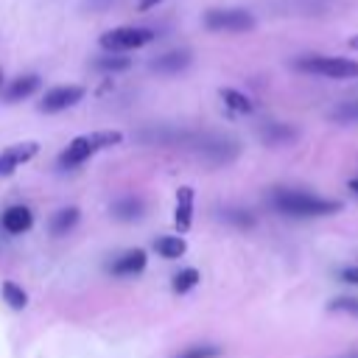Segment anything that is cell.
I'll return each mask as SVG.
<instances>
[{
	"instance_id": "6da1fadb",
	"label": "cell",
	"mask_w": 358,
	"mask_h": 358,
	"mask_svg": "<svg viewBox=\"0 0 358 358\" xmlns=\"http://www.w3.org/2000/svg\"><path fill=\"white\" fill-rule=\"evenodd\" d=\"M268 201H271L274 210H280L285 215H294V218L330 215V213L341 210V201H336V199H322V196H313V193H305V190H294V187H274Z\"/></svg>"
},
{
	"instance_id": "7a4b0ae2",
	"label": "cell",
	"mask_w": 358,
	"mask_h": 358,
	"mask_svg": "<svg viewBox=\"0 0 358 358\" xmlns=\"http://www.w3.org/2000/svg\"><path fill=\"white\" fill-rule=\"evenodd\" d=\"M123 143V134L117 129H101V131H90V134H78L76 140H70V145L59 154V165L62 168H78L81 162H87L92 154Z\"/></svg>"
},
{
	"instance_id": "3957f363",
	"label": "cell",
	"mask_w": 358,
	"mask_h": 358,
	"mask_svg": "<svg viewBox=\"0 0 358 358\" xmlns=\"http://www.w3.org/2000/svg\"><path fill=\"white\" fill-rule=\"evenodd\" d=\"M302 73L324 76V78H358V62L341 56H305L296 62Z\"/></svg>"
},
{
	"instance_id": "277c9868",
	"label": "cell",
	"mask_w": 358,
	"mask_h": 358,
	"mask_svg": "<svg viewBox=\"0 0 358 358\" xmlns=\"http://www.w3.org/2000/svg\"><path fill=\"white\" fill-rule=\"evenodd\" d=\"M204 28L224 34H243L255 28V17L246 8H210L204 14Z\"/></svg>"
},
{
	"instance_id": "5b68a950",
	"label": "cell",
	"mask_w": 358,
	"mask_h": 358,
	"mask_svg": "<svg viewBox=\"0 0 358 358\" xmlns=\"http://www.w3.org/2000/svg\"><path fill=\"white\" fill-rule=\"evenodd\" d=\"M157 34L151 28H137V25H123V28H112L101 36V48L112 50V53H123V50H137L143 45H148Z\"/></svg>"
},
{
	"instance_id": "8992f818",
	"label": "cell",
	"mask_w": 358,
	"mask_h": 358,
	"mask_svg": "<svg viewBox=\"0 0 358 358\" xmlns=\"http://www.w3.org/2000/svg\"><path fill=\"white\" fill-rule=\"evenodd\" d=\"M81 98H84V87L81 84H62V87H53V90L45 92V98L39 101V112L53 115V112L76 106Z\"/></svg>"
},
{
	"instance_id": "52a82bcc",
	"label": "cell",
	"mask_w": 358,
	"mask_h": 358,
	"mask_svg": "<svg viewBox=\"0 0 358 358\" xmlns=\"http://www.w3.org/2000/svg\"><path fill=\"white\" fill-rule=\"evenodd\" d=\"M36 151H39V143H34V140H25V143H17V145H8L6 151H0V176L14 173V168L34 159Z\"/></svg>"
},
{
	"instance_id": "ba28073f",
	"label": "cell",
	"mask_w": 358,
	"mask_h": 358,
	"mask_svg": "<svg viewBox=\"0 0 358 358\" xmlns=\"http://www.w3.org/2000/svg\"><path fill=\"white\" fill-rule=\"evenodd\" d=\"M173 224L179 232H187L193 224V187H179L176 190V204H173Z\"/></svg>"
},
{
	"instance_id": "9c48e42d",
	"label": "cell",
	"mask_w": 358,
	"mask_h": 358,
	"mask_svg": "<svg viewBox=\"0 0 358 358\" xmlns=\"http://www.w3.org/2000/svg\"><path fill=\"white\" fill-rule=\"evenodd\" d=\"M3 229L6 232H11V235H22V232H28L31 229V224H34V215H31V210L28 207H22V204H14V207H8L6 213H3Z\"/></svg>"
},
{
	"instance_id": "30bf717a",
	"label": "cell",
	"mask_w": 358,
	"mask_h": 358,
	"mask_svg": "<svg viewBox=\"0 0 358 358\" xmlns=\"http://www.w3.org/2000/svg\"><path fill=\"white\" fill-rule=\"evenodd\" d=\"M143 268H145V252L143 249H129L109 266V271L117 277H131V274H140Z\"/></svg>"
},
{
	"instance_id": "8fae6325",
	"label": "cell",
	"mask_w": 358,
	"mask_h": 358,
	"mask_svg": "<svg viewBox=\"0 0 358 358\" xmlns=\"http://www.w3.org/2000/svg\"><path fill=\"white\" fill-rule=\"evenodd\" d=\"M190 64V53L187 50H171V53H162L151 62V70L154 73H162V76H173L179 70H185Z\"/></svg>"
},
{
	"instance_id": "7c38bea8",
	"label": "cell",
	"mask_w": 358,
	"mask_h": 358,
	"mask_svg": "<svg viewBox=\"0 0 358 358\" xmlns=\"http://www.w3.org/2000/svg\"><path fill=\"white\" fill-rule=\"evenodd\" d=\"M39 84H42V78L36 76V73H31V76H20V78H14L8 87H6V101H22V98H28V95H34L36 90H39Z\"/></svg>"
},
{
	"instance_id": "4fadbf2b",
	"label": "cell",
	"mask_w": 358,
	"mask_h": 358,
	"mask_svg": "<svg viewBox=\"0 0 358 358\" xmlns=\"http://www.w3.org/2000/svg\"><path fill=\"white\" fill-rule=\"evenodd\" d=\"M112 215L120 218V221H131V218H140L143 215V199L140 196H123L112 204Z\"/></svg>"
},
{
	"instance_id": "5bb4252c",
	"label": "cell",
	"mask_w": 358,
	"mask_h": 358,
	"mask_svg": "<svg viewBox=\"0 0 358 358\" xmlns=\"http://www.w3.org/2000/svg\"><path fill=\"white\" fill-rule=\"evenodd\" d=\"M260 137L268 143V145H282V143H291L296 137V129L285 126V123H266Z\"/></svg>"
},
{
	"instance_id": "9a60e30c",
	"label": "cell",
	"mask_w": 358,
	"mask_h": 358,
	"mask_svg": "<svg viewBox=\"0 0 358 358\" xmlns=\"http://www.w3.org/2000/svg\"><path fill=\"white\" fill-rule=\"evenodd\" d=\"M76 224H78V210H76V207H64V210L53 213V218H50V232H53V235H67Z\"/></svg>"
},
{
	"instance_id": "2e32d148",
	"label": "cell",
	"mask_w": 358,
	"mask_h": 358,
	"mask_svg": "<svg viewBox=\"0 0 358 358\" xmlns=\"http://www.w3.org/2000/svg\"><path fill=\"white\" fill-rule=\"evenodd\" d=\"M154 249H157L165 260H176V257H182V255H185L187 243H185L179 235H168V238H159V241L154 243Z\"/></svg>"
},
{
	"instance_id": "e0dca14e",
	"label": "cell",
	"mask_w": 358,
	"mask_h": 358,
	"mask_svg": "<svg viewBox=\"0 0 358 358\" xmlns=\"http://www.w3.org/2000/svg\"><path fill=\"white\" fill-rule=\"evenodd\" d=\"M224 350L218 344H190L185 350H179L173 358H218Z\"/></svg>"
},
{
	"instance_id": "ac0fdd59",
	"label": "cell",
	"mask_w": 358,
	"mask_h": 358,
	"mask_svg": "<svg viewBox=\"0 0 358 358\" xmlns=\"http://www.w3.org/2000/svg\"><path fill=\"white\" fill-rule=\"evenodd\" d=\"M221 101L229 106V109H235V112H252V101L243 95V92H238V90H229V87H224L221 92Z\"/></svg>"
},
{
	"instance_id": "d6986e66",
	"label": "cell",
	"mask_w": 358,
	"mask_h": 358,
	"mask_svg": "<svg viewBox=\"0 0 358 358\" xmlns=\"http://www.w3.org/2000/svg\"><path fill=\"white\" fill-rule=\"evenodd\" d=\"M201 280V274L196 268H182L176 277H173V294H187L190 288H196Z\"/></svg>"
},
{
	"instance_id": "ffe728a7",
	"label": "cell",
	"mask_w": 358,
	"mask_h": 358,
	"mask_svg": "<svg viewBox=\"0 0 358 358\" xmlns=\"http://www.w3.org/2000/svg\"><path fill=\"white\" fill-rule=\"evenodd\" d=\"M3 299L8 302V308L14 310H22L28 305V294L17 285V282H3Z\"/></svg>"
},
{
	"instance_id": "44dd1931",
	"label": "cell",
	"mask_w": 358,
	"mask_h": 358,
	"mask_svg": "<svg viewBox=\"0 0 358 358\" xmlns=\"http://www.w3.org/2000/svg\"><path fill=\"white\" fill-rule=\"evenodd\" d=\"M330 117L338 120V123H358V101H344V103H338V106L330 112Z\"/></svg>"
},
{
	"instance_id": "7402d4cb",
	"label": "cell",
	"mask_w": 358,
	"mask_h": 358,
	"mask_svg": "<svg viewBox=\"0 0 358 358\" xmlns=\"http://www.w3.org/2000/svg\"><path fill=\"white\" fill-rule=\"evenodd\" d=\"M95 67H98V70H106V73H117V70H129V67H131V59L109 53V56H101V59L95 62Z\"/></svg>"
},
{
	"instance_id": "603a6c76",
	"label": "cell",
	"mask_w": 358,
	"mask_h": 358,
	"mask_svg": "<svg viewBox=\"0 0 358 358\" xmlns=\"http://www.w3.org/2000/svg\"><path fill=\"white\" fill-rule=\"evenodd\" d=\"M333 313H347V316H358V296H336L327 305Z\"/></svg>"
},
{
	"instance_id": "cb8c5ba5",
	"label": "cell",
	"mask_w": 358,
	"mask_h": 358,
	"mask_svg": "<svg viewBox=\"0 0 358 358\" xmlns=\"http://www.w3.org/2000/svg\"><path fill=\"white\" fill-rule=\"evenodd\" d=\"M224 218L238 224V227H252L255 224V215L249 210H224Z\"/></svg>"
},
{
	"instance_id": "d4e9b609",
	"label": "cell",
	"mask_w": 358,
	"mask_h": 358,
	"mask_svg": "<svg viewBox=\"0 0 358 358\" xmlns=\"http://www.w3.org/2000/svg\"><path fill=\"white\" fill-rule=\"evenodd\" d=\"M341 280L358 285V266H344V268H341Z\"/></svg>"
},
{
	"instance_id": "484cf974",
	"label": "cell",
	"mask_w": 358,
	"mask_h": 358,
	"mask_svg": "<svg viewBox=\"0 0 358 358\" xmlns=\"http://www.w3.org/2000/svg\"><path fill=\"white\" fill-rule=\"evenodd\" d=\"M162 0H140V11H151L154 6H159Z\"/></svg>"
},
{
	"instance_id": "4316f807",
	"label": "cell",
	"mask_w": 358,
	"mask_h": 358,
	"mask_svg": "<svg viewBox=\"0 0 358 358\" xmlns=\"http://www.w3.org/2000/svg\"><path fill=\"white\" fill-rule=\"evenodd\" d=\"M109 3H112V0H92V6H95V8H106Z\"/></svg>"
},
{
	"instance_id": "83f0119b",
	"label": "cell",
	"mask_w": 358,
	"mask_h": 358,
	"mask_svg": "<svg viewBox=\"0 0 358 358\" xmlns=\"http://www.w3.org/2000/svg\"><path fill=\"white\" fill-rule=\"evenodd\" d=\"M341 358H358V350H350L347 355H341Z\"/></svg>"
},
{
	"instance_id": "f1b7e54d",
	"label": "cell",
	"mask_w": 358,
	"mask_h": 358,
	"mask_svg": "<svg viewBox=\"0 0 358 358\" xmlns=\"http://www.w3.org/2000/svg\"><path fill=\"white\" fill-rule=\"evenodd\" d=\"M350 187H352V190H355V193H358V176H355V179H352V182H350Z\"/></svg>"
},
{
	"instance_id": "f546056e",
	"label": "cell",
	"mask_w": 358,
	"mask_h": 358,
	"mask_svg": "<svg viewBox=\"0 0 358 358\" xmlns=\"http://www.w3.org/2000/svg\"><path fill=\"white\" fill-rule=\"evenodd\" d=\"M350 48H355V50H358V36H352V39H350Z\"/></svg>"
},
{
	"instance_id": "4dcf8cb0",
	"label": "cell",
	"mask_w": 358,
	"mask_h": 358,
	"mask_svg": "<svg viewBox=\"0 0 358 358\" xmlns=\"http://www.w3.org/2000/svg\"><path fill=\"white\" fill-rule=\"evenodd\" d=\"M0 87H3V70H0Z\"/></svg>"
}]
</instances>
